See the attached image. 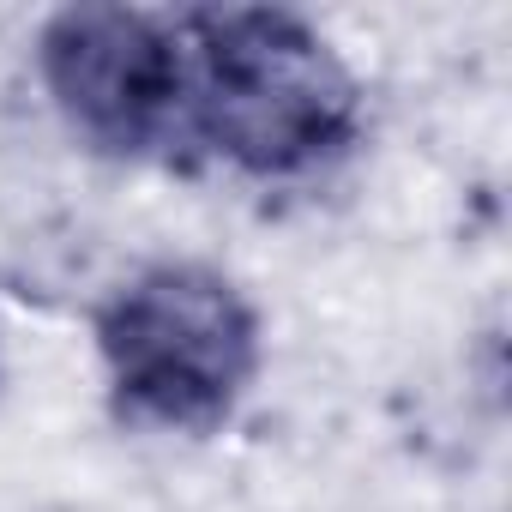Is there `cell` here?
I'll use <instances>...</instances> for the list:
<instances>
[{"instance_id": "1", "label": "cell", "mask_w": 512, "mask_h": 512, "mask_svg": "<svg viewBox=\"0 0 512 512\" xmlns=\"http://www.w3.org/2000/svg\"><path fill=\"white\" fill-rule=\"evenodd\" d=\"M181 169L314 181L368 133V91L332 37L290 7H181Z\"/></svg>"}, {"instance_id": "3", "label": "cell", "mask_w": 512, "mask_h": 512, "mask_svg": "<svg viewBox=\"0 0 512 512\" xmlns=\"http://www.w3.org/2000/svg\"><path fill=\"white\" fill-rule=\"evenodd\" d=\"M37 79L79 145L181 169V7H61L37 31Z\"/></svg>"}, {"instance_id": "2", "label": "cell", "mask_w": 512, "mask_h": 512, "mask_svg": "<svg viewBox=\"0 0 512 512\" xmlns=\"http://www.w3.org/2000/svg\"><path fill=\"white\" fill-rule=\"evenodd\" d=\"M91 338L115 416L151 434H217L266 362L260 308L199 260H157L121 278Z\"/></svg>"}]
</instances>
